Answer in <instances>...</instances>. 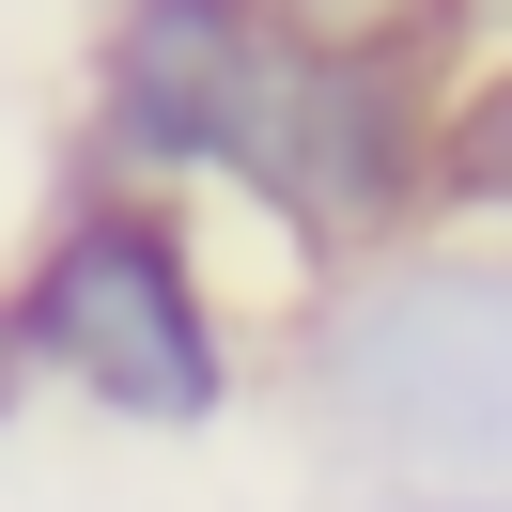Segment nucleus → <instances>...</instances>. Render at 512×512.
Listing matches in <instances>:
<instances>
[{
  "label": "nucleus",
  "instance_id": "2",
  "mask_svg": "<svg viewBox=\"0 0 512 512\" xmlns=\"http://www.w3.org/2000/svg\"><path fill=\"white\" fill-rule=\"evenodd\" d=\"M0 311L32 342V388H78L109 435H218L249 388L233 295L202 264L187 202H156V187H78L32 233V264L0 280Z\"/></svg>",
  "mask_w": 512,
  "mask_h": 512
},
{
  "label": "nucleus",
  "instance_id": "5",
  "mask_svg": "<svg viewBox=\"0 0 512 512\" xmlns=\"http://www.w3.org/2000/svg\"><path fill=\"white\" fill-rule=\"evenodd\" d=\"M435 218H512V47L435 78Z\"/></svg>",
  "mask_w": 512,
  "mask_h": 512
},
{
  "label": "nucleus",
  "instance_id": "8",
  "mask_svg": "<svg viewBox=\"0 0 512 512\" xmlns=\"http://www.w3.org/2000/svg\"><path fill=\"white\" fill-rule=\"evenodd\" d=\"M419 16H435V0H419Z\"/></svg>",
  "mask_w": 512,
  "mask_h": 512
},
{
  "label": "nucleus",
  "instance_id": "7",
  "mask_svg": "<svg viewBox=\"0 0 512 512\" xmlns=\"http://www.w3.org/2000/svg\"><path fill=\"white\" fill-rule=\"evenodd\" d=\"M388 512H512V497H388Z\"/></svg>",
  "mask_w": 512,
  "mask_h": 512
},
{
  "label": "nucleus",
  "instance_id": "3",
  "mask_svg": "<svg viewBox=\"0 0 512 512\" xmlns=\"http://www.w3.org/2000/svg\"><path fill=\"white\" fill-rule=\"evenodd\" d=\"M233 187L326 264H388L435 218V63L404 16H342V0H280Z\"/></svg>",
  "mask_w": 512,
  "mask_h": 512
},
{
  "label": "nucleus",
  "instance_id": "1",
  "mask_svg": "<svg viewBox=\"0 0 512 512\" xmlns=\"http://www.w3.org/2000/svg\"><path fill=\"white\" fill-rule=\"evenodd\" d=\"M311 435L388 497H512V249H388L311 311Z\"/></svg>",
  "mask_w": 512,
  "mask_h": 512
},
{
  "label": "nucleus",
  "instance_id": "4",
  "mask_svg": "<svg viewBox=\"0 0 512 512\" xmlns=\"http://www.w3.org/2000/svg\"><path fill=\"white\" fill-rule=\"evenodd\" d=\"M264 47H280V0H109L94 47V140L140 187H233V140H249Z\"/></svg>",
  "mask_w": 512,
  "mask_h": 512
},
{
  "label": "nucleus",
  "instance_id": "6",
  "mask_svg": "<svg viewBox=\"0 0 512 512\" xmlns=\"http://www.w3.org/2000/svg\"><path fill=\"white\" fill-rule=\"evenodd\" d=\"M32 419V342H16V311H0V435Z\"/></svg>",
  "mask_w": 512,
  "mask_h": 512
}]
</instances>
